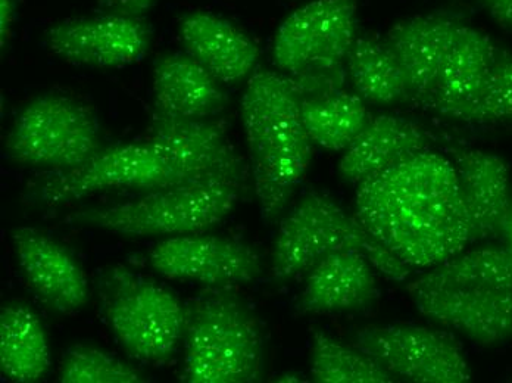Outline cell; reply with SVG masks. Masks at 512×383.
Masks as SVG:
<instances>
[{"label":"cell","mask_w":512,"mask_h":383,"mask_svg":"<svg viewBox=\"0 0 512 383\" xmlns=\"http://www.w3.org/2000/svg\"><path fill=\"white\" fill-rule=\"evenodd\" d=\"M355 217L411 270H430L473 244L451 158L432 149L357 185Z\"/></svg>","instance_id":"1"},{"label":"cell","mask_w":512,"mask_h":383,"mask_svg":"<svg viewBox=\"0 0 512 383\" xmlns=\"http://www.w3.org/2000/svg\"><path fill=\"white\" fill-rule=\"evenodd\" d=\"M298 84L282 71L256 70L246 83L240 114L261 216L274 221L305 179L312 142L302 120Z\"/></svg>","instance_id":"2"},{"label":"cell","mask_w":512,"mask_h":383,"mask_svg":"<svg viewBox=\"0 0 512 383\" xmlns=\"http://www.w3.org/2000/svg\"><path fill=\"white\" fill-rule=\"evenodd\" d=\"M262 367L261 326L233 288H206L186 305L184 382L252 383Z\"/></svg>","instance_id":"3"},{"label":"cell","mask_w":512,"mask_h":383,"mask_svg":"<svg viewBox=\"0 0 512 383\" xmlns=\"http://www.w3.org/2000/svg\"><path fill=\"white\" fill-rule=\"evenodd\" d=\"M355 251L390 282H405L414 270L390 254L371 233L324 193H308L280 224L271 255L274 279L308 272L326 255Z\"/></svg>","instance_id":"4"},{"label":"cell","mask_w":512,"mask_h":383,"mask_svg":"<svg viewBox=\"0 0 512 383\" xmlns=\"http://www.w3.org/2000/svg\"><path fill=\"white\" fill-rule=\"evenodd\" d=\"M242 189L226 182L171 186L124 204L78 211L68 221L133 238L201 233L229 216Z\"/></svg>","instance_id":"5"},{"label":"cell","mask_w":512,"mask_h":383,"mask_svg":"<svg viewBox=\"0 0 512 383\" xmlns=\"http://www.w3.org/2000/svg\"><path fill=\"white\" fill-rule=\"evenodd\" d=\"M103 310L128 356L142 363H167L186 325V305L154 280L118 267L103 279Z\"/></svg>","instance_id":"6"},{"label":"cell","mask_w":512,"mask_h":383,"mask_svg":"<svg viewBox=\"0 0 512 383\" xmlns=\"http://www.w3.org/2000/svg\"><path fill=\"white\" fill-rule=\"evenodd\" d=\"M101 149L98 118L86 105L59 93L31 99L6 139L12 163L43 171L73 170Z\"/></svg>","instance_id":"7"},{"label":"cell","mask_w":512,"mask_h":383,"mask_svg":"<svg viewBox=\"0 0 512 383\" xmlns=\"http://www.w3.org/2000/svg\"><path fill=\"white\" fill-rule=\"evenodd\" d=\"M173 174L164 158L146 140L106 146L73 170L45 171L31 185V201L62 207L78 199L115 189L171 188Z\"/></svg>","instance_id":"8"},{"label":"cell","mask_w":512,"mask_h":383,"mask_svg":"<svg viewBox=\"0 0 512 383\" xmlns=\"http://www.w3.org/2000/svg\"><path fill=\"white\" fill-rule=\"evenodd\" d=\"M143 140L164 158L173 174V186L215 182L245 185L246 165L223 121L154 112Z\"/></svg>","instance_id":"9"},{"label":"cell","mask_w":512,"mask_h":383,"mask_svg":"<svg viewBox=\"0 0 512 383\" xmlns=\"http://www.w3.org/2000/svg\"><path fill=\"white\" fill-rule=\"evenodd\" d=\"M357 37L355 0H312L280 24L274 65L289 76L343 67Z\"/></svg>","instance_id":"10"},{"label":"cell","mask_w":512,"mask_h":383,"mask_svg":"<svg viewBox=\"0 0 512 383\" xmlns=\"http://www.w3.org/2000/svg\"><path fill=\"white\" fill-rule=\"evenodd\" d=\"M355 347L396 379L415 383H467L473 379L461 345L451 335L417 325L370 326Z\"/></svg>","instance_id":"11"},{"label":"cell","mask_w":512,"mask_h":383,"mask_svg":"<svg viewBox=\"0 0 512 383\" xmlns=\"http://www.w3.org/2000/svg\"><path fill=\"white\" fill-rule=\"evenodd\" d=\"M152 269L180 282L206 288H233L254 282L262 273V261L251 245L226 236H173L149 252Z\"/></svg>","instance_id":"12"},{"label":"cell","mask_w":512,"mask_h":383,"mask_svg":"<svg viewBox=\"0 0 512 383\" xmlns=\"http://www.w3.org/2000/svg\"><path fill=\"white\" fill-rule=\"evenodd\" d=\"M145 20L112 17L71 18L46 31V46L62 61L84 67H124L140 61L151 48Z\"/></svg>","instance_id":"13"},{"label":"cell","mask_w":512,"mask_h":383,"mask_svg":"<svg viewBox=\"0 0 512 383\" xmlns=\"http://www.w3.org/2000/svg\"><path fill=\"white\" fill-rule=\"evenodd\" d=\"M421 316L480 345L512 338V289L410 286Z\"/></svg>","instance_id":"14"},{"label":"cell","mask_w":512,"mask_h":383,"mask_svg":"<svg viewBox=\"0 0 512 383\" xmlns=\"http://www.w3.org/2000/svg\"><path fill=\"white\" fill-rule=\"evenodd\" d=\"M12 242L18 266L40 300L62 314L86 307L89 280L70 249L34 227H15Z\"/></svg>","instance_id":"15"},{"label":"cell","mask_w":512,"mask_h":383,"mask_svg":"<svg viewBox=\"0 0 512 383\" xmlns=\"http://www.w3.org/2000/svg\"><path fill=\"white\" fill-rule=\"evenodd\" d=\"M498 49L487 34L462 23L421 107L462 121L479 98Z\"/></svg>","instance_id":"16"},{"label":"cell","mask_w":512,"mask_h":383,"mask_svg":"<svg viewBox=\"0 0 512 383\" xmlns=\"http://www.w3.org/2000/svg\"><path fill=\"white\" fill-rule=\"evenodd\" d=\"M461 24L454 14L433 12L399 21L387 31L384 43L398 59L415 104L432 90Z\"/></svg>","instance_id":"17"},{"label":"cell","mask_w":512,"mask_h":383,"mask_svg":"<svg viewBox=\"0 0 512 383\" xmlns=\"http://www.w3.org/2000/svg\"><path fill=\"white\" fill-rule=\"evenodd\" d=\"M448 152L460 180L473 242L499 238L512 199L507 161L492 152L464 146H454Z\"/></svg>","instance_id":"18"},{"label":"cell","mask_w":512,"mask_h":383,"mask_svg":"<svg viewBox=\"0 0 512 383\" xmlns=\"http://www.w3.org/2000/svg\"><path fill=\"white\" fill-rule=\"evenodd\" d=\"M186 54L223 84L248 80L256 71L258 45L239 27L212 12L195 11L179 23Z\"/></svg>","instance_id":"19"},{"label":"cell","mask_w":512,"mask_h":383,"mask_svg":"<svg viewBox=\"0 0 512 383\" xmlns=\"http://www.w3.org/2000/svg\"><path fill=\"white\" fill-rule=\"evenodd\" d=\"M429 149L426 133L414 121L393 114L373 115L357 139L343 151L337 171L343 182L357 186Z\"/></svg>","instance_id":"20"},{"label":"cell","mask_w":512,"mask_h":383,"mask_svg":"<svg viewBox=\"0 0 512 383\" xmlns=\"http://www.w3.org/2000/svg\"><path fill=\"white\" fill-rule=\"evenodd\" d=\"M376 269L355 251L326 255L308 270L299 300L301 313H340L359 310L379 298Z\"/></svg>","instance_id":"21"},{"label":"cell","mask_w":512,"mask_h":383,"mask_svg":"<svg viewBox=\"0 0 512 383\" xmlns=\"http://www.w3.org/2000/svg\"><path fill=\"white\" fill-rule=\"evenodd\" d=\"M223 83L186 52L162 55L154 67L156 114L214 118L226 108Z\"/></svg>","instance_id":"22"},{"label":"cell","mask_w":512,"mask_h":383,"mask_svg":"<svg viewBox=\"0 0 512 383\" xmlns=\"http://www.w3.org/2000/svg\"><path fill=\"white\" fill-rule=\"evenodd\" d=\"M51 369V347L45 326L26 305L0 310V370L18 383L42 381Z\"/></svg>","instance_id":"23"},{"label":"cell","mask_w":512,"mask_h":383,"mask_svg":"<svg viewBox=\"0 0 512 383\" xmlns=\"http://www.w3.org/2000/svg\"><path fill=\"white\" fill-rule=\"evenodd\" d=\"M349 82L355 93L374 105L411 101L407 77L384 40L358 34L346 59Z\"/></svg>","instance_id":"24"},{"label":"cell","mask_w":512,"mask_h":383,"mask_svg":"<svg viewBox=\"0 0 512 383\" xmlns=\"http://www.w3.org/2000/svg\"><path fill=\"white\" fill-rule=\"evenodd\" d=\"M371 117L364 99L345 89L302 102V120L312 145L327 151H345Z\"/></svg>","instance_id":"25"},{"label":"cell","mask_w":512,"mask_h":383,"mask_svg":"<svg viewBox=\"0 0 512 383\" xmlns=\"http://www.w3.org/2000/svg\"><path fill=\"white\" fill-rule=\"evenodd\" d=\"M411 286L512 289V254L505 247L464 249L451 260L430 269Z\"/></svg>","instance_id":"26"},{"label":"cell","mask_w":512,"mask_h":383,"mask_svg":"<svg viewBox=\"0 0 512 383\" xmlns=\"http://www.w3.org/2000/svg\"><path fill=\"white\" fill-rule=\"evenodd\" d=\"M311 378L318 383H389L395 376L352 345H343L324 332L312 335Z\"/></svg>","instance_id":"27"},{"label":"cell","mask_w":512,"mask_h":383,"mask_svg":"<svg viewBox=\"0 0 512 383\" xmlns=\"http://www.w3.org/2000/svg\"><path fill=\"white\" fill-rule=\"evenodd\" d=\"M62 383H142L145 376L111 353L93 347L76 345L64 356L59 372Z\"/></svg>","instance_id":"28"},{"label":"cell","mask_w":512,"mask_h":383,"mask_svg":"<svg viewBox=\"0 0 512 383\" xmlns=\"http://www.w3.org/2000/svg\"><path fill=\"white\" fill-rule=\"evenodd\" d=\"M464 123H512V52L498 49L492 70L473 107L468 110Z\"/></svg>","instance_id":"29"},{"label":"cell","mask_w":512,"mask_h":383,"mask_svg":"<svg viewBox=\"0 0 512 383\" xmlns=\"http://www.w3.org/2000/svg\"><path fill=\"white\" fill-rule=\"evenodd\" d=\"M158 0H96L99 14L143 20Z\"/></svg>","instance_id":"30"},{"label":"cell","mask_w":512,"mask_h":383,"mask_svg":"<svg viewBox=\"0 0 512 383\" xmlns=\"http://www.w3.org/2000/svg\"><path fill=\"white\" fill-rule=\"evenodd\" d=\"M504 30L512 31V0H474Z\"/></svg>","instance_id":"31"},{"label":"cell","mask_w":512,"mask_h":383,"mask_svg":"<svg viewBox=\"0 0 512 383\" xmlns=\"http://www.w3.org/2000/svg\"><path fill=\"white\" fill-rule=\"evenodd\" d=\"M18 0H0V45L2 49L11 39L18 18Z\"/></svg>","instance_id":"32"},{"label":"cell","mask_w":512,"mask_h":383,"mask_svg":"<svg viewBox=\"0 0 512 383\" xmlns=\"http://www.w3.org/2000/svg\"><path fill=\"white\" fill-rule=\"evenodd\" d=\"M499 238L504 242V247L512 254V199L510 208H508L507 214H505L504 220H502Z\"/></svg>","instance_id":"33"}]
</instances>
